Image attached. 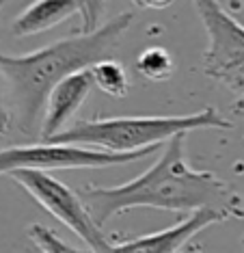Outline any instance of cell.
<instances>
[{"label": "cell", "instance_id": "14", "mask_svg": "<svg viewBox=\"0 0 244 253\" xmlns=\"http://www.w3.org/2000/svg\"><path fill=\"white\" fill-rule=\"evenodd\" d=\"M9 0H0V11L4 9ZM11 130V115H9V106H7V95H4V84L2 78H0V136L9 134Z\"/></svg>", "mask_w": 244, "mask_h": 253}, {"label": "cell", "instance_id": "5", "mask_svg": "<svg viewBox=\"0 0 244 253\" xmlns=\"http://www.w3.org/2000/svg\"><path fill=\"white\" fill-rule=\"evenodd\" d=\"M156 147L134 154H113L106 149L72 145V143H35V145H13L0 149V175L15 171H50L56 169H106V167L136 163Z\"/></svg>", "mask_w": 244, "mask_h": 253}, {"label": "cell", "instance_id": "1", "mask_svg": "<svg viewBox=\"0 0 244 253\" xmlns=\"http://www.w3.org/2000/svg\"><path fill=\"white\" fill-rule=\"evenodd\" d=\"M186 136L188 134H179L164 143L160 158L134 180L119 186H84L80 191V197L97 225L104 227L115 216L134 208L188 214L212 210L225 221L244 218L240 193L212 171L193 169L186 163Z\"/></svg>", "mask_w": 244, "mask_h": 253}, {"label": "cell", "instance_id": "15", "mask_svg": "<svg viewBox=\"0 0 244 253\" xmlns=\"http://www.w3.org/2000/svg\"><path fill=\"white\" fill-rule=\"evenodd\" d=\"M175 0H141V7L143 9H156V11H162V9H168Z\"/></svg>", "mask_w": 244, "mask_h": 253}, {"label": "cell", "instance_id": "10", "mask_svg": "<svg viewBox=\"0 0 244 253\" xmlns=\"http://www.w3.org/2000/svg\"><path fill=\"white\" fill-rule=\"evenodd\" d=\"M91 78H93V84L104 95L113 97V100H121L130 91V76H127L125 67L117 59H106L97 63V65H93Z\"/></svg>", "mask_w": 244, "mask_h": 253}, {"label": "cell", "instance_id": "16", "mask_svg": "<svg viewBox=\"0 0 244 253\" xmlns=\"http://www.w3.org/2000/svg\"><path fill=\"white\" fill-rule=\"evenodd\" d=\"M132 2H134V4H138V7H141V0H132Z\"/></svg>", "mask_w": 244, "mask_h": 253}, {"label": "cell", "instance_id": "6", "mask_svg": "<svg viewBox=\"0 0 244 253\" xmlns=\"http://www.w3.org/2000/svg\"><path fill=\"white\" fill-rule=\"evenodd\" d=\"M11 180L20 184L41 208L52 214L67 229H72L82 243L95 253H106L110 249V240L104 234V227L95 223L82 197L72 191L59 177L43 171H15Z\"/></svg>", "mask_w": 244, "mask_h": 253}, {"label": "cell", "instance_id": "7", "mask_svg": "<svg viewBox=\"0 0 244 253\" xmlns=\"http://www.w3.org/2000/svg\"><path fill=\"white\" fill-rule=\"evenodd\" d=\"M223 221L225 218L218 212L201 210V212H195V214L184 216L175 225L160 229V232L145 234V236H138V238H130V240H123V243L110 245V249L106 253H179L184 249V245L190 243L197 234H201L203 229Z\"/></svg>", "mask_w": 244, "mask_h": 253}, {"label": "cell", "instance_id": "3", "mask_svg": "<svg viewBox=\"0 0 244 253\" xmlns=\"http://www.w3.org/2000/svg\"><path fill=\"white\" fill-rule=\"evenodd\" d=\"M229 122L216 108H203L193 115H158V117H106L86 119L69 126L65 132L45 143H72L113 154H134L158 147L179 134L197 130H231Z\"/></svg>", "mask_w": 244, "mask_h": 253}, {"label": "cell", "instance_id": "9", "mask_svg": "<svg viewBox=\"0 0 244 253\" xmlns=\"http://www.w3.org/2000/svg\"><path fill=\"white\" fill-rule=\"evenodd\" d=\"M72 15H78L74 0H33L11 22V35L13 37L41 35V33H48L50 28L59 26L61 22L69 20Z\"/></svg>", "mask_w": 244, "mask_h": 253}, {"label": "cell", "instance_id": "12", "mask_svg": "<svg viewBox=\"0 0 244 253\" xmlns=\"http://www.w3.org/2000/svg\"><path fill=\"white\" fill-rule=\"evenodd\" d=\"M26 236L31 238V243L37 247L41 253H95L93 249H80V247H74L65 243L54 229L41 225V223H33L26 229Z\"/></svg>", "mask_w": 244, "mask_h": 253}, {"label": "cell", "instance_id": "13", "mask_svg": "<svg viewBox=\"0 0 244 253\" xmlns=\"http://www.w3.org/2000/svg\"><path fill=\"white\" fill-rule=\"evenodd\" d=\"M78 15L82 20L78 33H95L102 26V15L106 9V0H74Z\"/></svg>", "mask_w": 244, "mask_h": 253}, {"label": "cell", "instance_id": "8", "mask_svg": "<svg viewBox=\"0 0 244 253\" xmlns=\"http://www.w3.org/2000/svg\"><path fill=\"white\" fill-rule=\"evenodd\" d=\"M93 87L95 84H93L91 78V70L78 72L74 76L65 78L61 84H56L48 97V104H45L43 122L41 128H39V139L45 143L52 141L54 136H59L61 132H65L69 128L67 124L72 122L74 115L86 102Z\"/></svg>", "mask_w": 244, "mask_h": 253}, {"label": "cell", "instance_id": "2", "mask_svg": "<svg viewBox=\"0 0 244 253\" xmlns=\"http://www.w3.org/2000/svg\"><path fill=\"white\" fill-rule=\"evenodd\" d=\"M132 22L134 13H119L95 33H76L28 54L0 52V78L7 95L11 128L24 136H33L37 126L41 128L45 104L56 84L106 59H115Z\"/></svg>", "mask_w": 244, "mask_h": 253}, {"label": "cell", "instance_id": "4", "mask_svg": "<svg viewBox=\"0 0 244 253\" xmlns=\"http://www.w3.org/2000/svg\"><path fill=\"white\" fill-rule=\"evenodd\" d=\"M207 35L203 74L244 102V24L218 0H193Z\"/></svg>", "mask_w": 244, "mask_h": 253}, {"label": "cell", "instance_id": "17", "mask_svg": "<svg viewBox=\"0 0 244 253\" xmlns=\"http://www.w3.org/2000/svg\"><path fill=\"white\" fill-rule=\"evenodd\" d=\"M240 243H242V251H244V234H242V240H240Z\"/></svg>", "mask_w": 244, "mask_h": 253}, {"label": "cell", "instance_id": "11", "mask_svg": "<svg viewBox=\"0 0 244 253\" xmlns=\"http://www.w3.org/2000/svg\"><path fill=\"white\" fill-rule=\"evenodd\" d=\"M134 70L141 74L145 80L152 83H166L168 78L175 74V59L162 45H152V48L143 50L136 56Z\"/></svg>", "mask_w": 244, "mask_h": 253}]
</instances>
